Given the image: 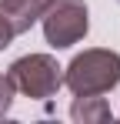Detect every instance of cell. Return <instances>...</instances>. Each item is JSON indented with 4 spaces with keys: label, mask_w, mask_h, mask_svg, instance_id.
Returning a JSON list of instances; mask_svg holds the SVG:
<instances>
[{
    "label": "cell",
    "mask_w": 120,
    "mask_h": 124,
    "mask_svg": "<svg viewBox=\"0 0 120 124\" xmlns=\"http://www.w3.org/2000/svg\"><path fill=\"white\" fill-rule=\"evenodd\" d=\"M63 84L73 94H107L120 84V54L90 47L63 67Z\"/></svg>",
    "instance_id": "cell-1"
},
{
    "label": "cell",
    "mask_w": 120,
    "mask_h": 124,
    "mask_svg": "<svg viewBox=\"0 0 120 124\" xmlns=\"http://www.w3.org/2000/svg\"><path fill=\"white\" fill-rule=\"evenodd\" d=\"M60 70L63 67L50 54H27V57H20V61L10 64L7 77L13 84V91L33 97V101H47V97L57 94L60 84H63V74Z\"/></svg>",
    "instance_id": "cell-2"
},
{
    "label": "cell",
    "mask_w": 120,
    "mask_h": 124,
    "mask_svg": "<svg viewBox=\"0 0 120 124\" xmlns=\"http://www.w3.org/2000/svg\"><path fill=\"white\" fill-rule=\"evenodd\" d=\"M43 37L50 47H73L87 37L90 30V14L83 0H50V7L43 10Z\"/></svg>",
    "instance_id": "cell-3"
},
{
    "label": "cell",
    "mask_w": 120,
    "mask_h": 124,
    "mask_svg": "<svg viewBox=\"0 0 120 124\" xmlns=\"http://www.w3.org/2000/svg\"><path fill=\"white\" fill-rule=\"evenodd\" d=\"M47 7H50V0H0V17L10 23L13 34H27L43 17Z\"/></svg>",
    "instance_id": "cell-4"
},
{
    "label": "cell",
    "mask_w": 120,
    "mask_h": 124,
    "mask_svg": "<svg viewBox=\"0 0 120 124\" xmlns=\"http://www.w3.org/2000/svg\"><path fill=\"white\" fill-rule=\"evenodd\" d=\"M70 117L77 124H103L110 121V104L97 97V94H73V104H70Z\"/></svg>",
    "instance_id": "cell-5"
},
{
    "label": "cell",
    "mask_w": 120,
    "mask_h": 124,
    "mask_svg": "<svg viewBox=\"0 0 120 124\" xmlns=\"http://www.w3.org/2000/svg\"><path fill=\"white\" fill-rule=\"evenodd\" d=\"M10 104H13V84H10V77L0 74V117L10 111Z\"/></svg>",
    "instance_id": "cell-6"
},
{
    "label": "cell",
    "mask_w": 120,
    "mask_h": 124,
    "mask_svg": "<svg viewBox=\"0 0 120 124\" xmlns=\"http://www.w3.org/2000/svg\"><path fill=\"white\" fill-rule=\"evenodd\" d=\"M13 37H17V34L10 30V23L0 17V50H3V47H10V40H13Z\"/></svg>",
    "instance_id": "cell-7"
}]
</instances>
